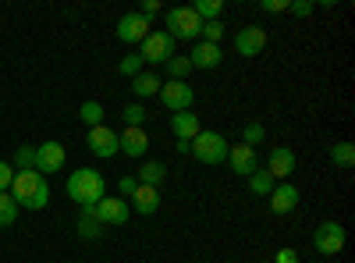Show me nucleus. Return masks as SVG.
Here are the masks:
<instances>
[{"instance_id":"nucleus-6","label":"nucleus","mask_w":355,"mask_h":263,"mask_svg":"<svg viewBox=\"0 0 355 263\" xmlns=\"http://www.w3.org/2000/svg\"><path fill=\"white\" fill-rule=\"evenodd\" d=\"M313 246H316V253H323V256H338V253L345 249V224H338V221L316 224Z\"/></svg>"},{"instance_id":"nucleus-19","label":"nucleus","mask_w":355,"mask_h":263,"mask_svg":"<svg viewBox=\"0 0 355 263\" xmlns=\"http://www.w3.org/2000/svg\"><path fill=\"white\" fill-rule=\"evenodd\" d=\"M171 132L178 135V142H192V139L202 132L199 114H192V110H185V114H171Z\"/></svg>"},{"instance_id":"nucleus-28","label":"nucleus","mask_w":355,"mask_h":263,"mask_svg":"<svg viewBox=\"0 0 355 263\" xmlns=\"http://www.w3.org/2000/svg\"><path fill=\"white\" fill-rule=\"evenodd\" d=\"M249 189H252L256 196H270V192H274V178H270L266 171H252V174H249Z\"/></svg>"},{"instance_id":"nucleus-31","label":"nucleus","mask_w":355,"mask_h":263,"mask_svg":"<svg viewBox=\"0 0 355 263\" xmlns=\"http://www.w3.org/2000/svg\"><path fill=\"white\" fill-rule=\"evenodd\" d=\"M202 43H217L220 46V40H224V22L217 18V22H202Z\"/></svg>"},{"instance_id":"nucleus-13","label":"nucleus","mask_w":355,"mask_h":263,"mask_svg":"<svg viewBox=\"0 0 355 263\" xmlns=\"http://www.w3.org/2000/svg\"><path fill=\"white\" fill-rule=\"evenodd\" d=\"M227 164L234 174H242V178H249L252 171H259V160H256V150H249L245 142L239 146H227Z\"/></svg>"},{"instance_id":"nucleus-4","label":"nucleus","mask_w":355,"mask_h":263,"mask_svg":"<svg viewBox=\"0 0 355 263\" xmlns=\"http://www.w3.org/2000/svg\"><path fill=\"white\" fill-rule=\"evenodd\" d=\"M164 33L178 43V40H199V33H202V22H199V15L185 4V8H171L167 11V28H164Z\"/></svg>"},{"instance_id":"nucleus-3","label":"nucleus","mask_w":355,"mask_h":263,"mask_svg":"<svg viewBox=\"0 0 355 263\" xmlns=\"http://www.w3.org/2000/svg\"><path fill=\"white\" fill-rule=\"evenodd\" d=\"M189 153H192L199 164H206V167H217V164L227 160V139H224L220 132H206V128H202V132L192 139Z\"/></svg>"},{"instance_id":"nucleus-14","label":"nucleus","mask_w":355,"mask_h":263,"mask_svg":"<svg viewBox=\"0 0 355 263\" xmlns=\"http://www.w3.org/2000/svg\"><path fill=\"white\" fill-rule=\"evenodd\" d=\"M266 174L277 182V178H291L295 174V153L288 150V146H274L270 157H266Z\"/></svg>"},{"instance_id":"nucleus-26","label":"nucleus","mask_w":355,"mask_h":263,"mask_svg":"<svg viewBox=\"0 0 355 263\" xmlns=\"http://www.w3.org/2000/svg\"><path fill=\"white\" fill-rule=\"evenodd\" d=\"M11 167L15 171H36V146H18L15 150V160H11Z\"/></svg>"},{"instance_id":"nucleus-21","label":"nucleus","mask_w":355,"mask_h":263,"mask_svg":"<svg viewBox=\"0 0 355 263\" xmlns=\"http://www.w3.org/2000/svg\"><path fill=\"white\" fill-rule=\"evenodd\" d=\"M160 85H164V82H160L153 71H142V75L132 78V93H135L139 100H146V96H157V93H160Z\"/></svg>"},{"instance_id":"nucleus-11","label":"nucleus","mask_w":355,"mask_h":263,"mask_svg":"<svg viewBox=\"0 0 355 263\" xmlns=\"http://www.w3.org/2000/svg\"><path fill=\"white\" fill-rule=\"evenodd\" d=\"M64 160H68V153H64V146L61 142H43V146H36V171L43 174H53V171H61L64 167Z\"/></svg>"},{"instance_id":"nucleus-25","label":"nucleus","mask_w":355,"mask_h":263,"mask_svg":"<svg viewBox=\"0 0 355 263\" xmlns=\"http://www.w3.org/2000/svg\"><path fill=\"white\" fill-rule=\"evenodd\" d=\"M189 8L199 15V22H217L224 15V0H196V4H189Z\"/></svg>"},{"instance_id":"nucleus-22","label":"nucleus","mask_w":355,"mask_h":263,"mask_svg":"<svg viewBox=\"0 0 355 263\" xmlns=\"http://www.w3.org/2000/svg\"><path fill=\"white\" fill-rule=\"evenodd\" d=\"M164 174H167V167H164L160 160H146V164L139 167V178H135V182H139V185H153V189H157V185L164 182Z\"/></svg>"},{"instance_id":"nucleus-34","label":"nucleus","mask_w":355,"mask_h":263,"mask_svg":"<svg viewBox=\"0 0 355 263\" xmlns=\"http://www.w3.org/2000/svg\"><path fill=\"white\" fill-rule=\"evenodd\" d=\"M288 11H291L295 18H309V15L316 11V4H313V0H291V4H288Z\"/></svg>"},{"instance_id":"nucleus-12","label":"nucleus","mask_w":355,"mask_h":263,"mask_svg":"<svg viewBox=\"0 0 355 263\" xmlns=\"http://www.w3.org/2000/svg\"><path fill=\"white\" fill-rule=\"evenodd\" d=\"M263 46H266V33L259 25H245L234 36V53L239 57H256V53H263Z\"/></svg>"},{"instance_id":"nucleus-16","label":"nucleus","mask_w":355,"mask_h":263,"mask_svg":"<svg viewBox=\"0 0 355 263\" xmlns=\"http://www.w3.org/2000/svg\"><path fill=\"white\" fill-rule=\"evenodd\" d=\"M117 146H121V153L139 160V157H146V150H150V135H146L142 128H125L121 135H117Z\"/></svg>"},{"instance_id":"nucleus-15","label":"nucleus","mask_w":355,"mask_h":263,"mask_svg":"<svg viewBox=\"0 0 355 263\" xmlns=\"http://www.w3.org/2000/svg\"><path fill=\"white\" fill-rule=\"evenodd\" d=\"M266 199H270V210H274V214L281 217V214H291L295 207H299V199H302V192L295 189L291 182H284V185H274V192L266 196Z\"/></svg>"},{"instance_id":"nucleus-32","label":"nucleus","mask_w":355,"mask_h":263,"mask_svg":"<svg viewBox=\"0 0 355 263\" xmlns=\"http://www.w3.org/2000/svg\"><path fill=\"white\" fill-rule=\"evenodd\" d=\"M266 139V128L259 125V121H249L245 128H242V142L249 146V150H256V142H263Z\"/></svg>"},{"instance_id":"nucleus-23","label":"nucleus","mask_w":355,"mask_h":263,"mask_svg":"<svg viewBox=\"0 0 355 263\" xmlns=\"http://www.w3.org/2000/svg\"><path fill=\"white\" fill-rule=\"evenodd\" d=\"M331 160H334V167L352 171V167H355V146H352V142H334V146H331Z\"/></svg>"},{"instance_id":"nucleus-5","label":"nucleus","mask_w":355,"mask_h":263,"mask_svg":"<svg viewBox=\"0 0 355 263\" xmlns=\"http://www.w3.org/2000/svg\"><path fill=\"white\" fill-rule=\"evenodd\" d=\"M139 57H142V65H167L174 57V40L164 28H153V33L139 43Z\"/></svg>"},{"instance_id":"nucleus-36","label":"nucleus","mask_w":355,"mask_h":263,"mask_svg":"<svg viewBox=\"0 0 355 263\" xmlns=\"http://www.w3.org/2000/svg\"><path fill=\"white\" fill-rule=\"evenodd\" d=\"M139 189V182L132 178V174H125V178L121 182H117V192H121V199H132V192Z\"/></svg>"},{"instance_id":"nucleus-27","label":"nucleus","mask_w":355,"mask_h":263,"mask_svg":"<svg viewBox=\"0 0 355 263\" xmlns=\"http://www.w3.org/2000/svg\"><path fill=\"white\" fill-rule=\"evenodd\" d=\"M18 221V203L11 199V192H0V228H11Z\"/></svg>"},{"instance_id":"nucleus-1","label":"nucleus","mask_w":355,"mask_h":263,"mask_svg":"<svg viewBox=\"0 0 355 263\" xmlns=\"http://www.w3.org/2000/svg\"><path fill=\"white\" fill-rule=\"evenodd\" d=\"M8 192H11V199L18 203L21 210H43L50 203V182L43 178L40 171H18Z\"/></svg>"},{"instance_id":"nucleus-20","label":"nucleus","mask_w":355,"mask_h":263,"mask_svg":"<svg viewBox=\"0 0 355 263\" xmlns=\"http://www.w3.org/2000/svg\"><path fill=\"white\" fill-rule=\"evenodd\" d=\"M75 228H78V239H89V242L103 235V221L96 217L93 207H82V210H78V224H75Z\"/></svg>"},{"instance_id":"nucleus-24","label":"nucleus","mask_w":355,"mask_h":263,"mask_svg":"<svg viewBox=\"0 0 355 263\" xmlns=\"http://www.w3.org/2000/svg\"><path fill=\"white\" fill-rule=\"evenodd\" d=\"M103 103H96V100H85L82 107H78V121L82 125H89V128H96V125H103Z\"/></svg>"},{"instance_id":"nucleus-7","label":"nucleus","mask_w":355,"mask_h":263,"mask_svg":"<svg viewBox=\"0 0 355 263\" xmlns=\"http://www.w3.org/2000/svg\"><path fill=\"white\" fill-rule=\"evenodd\" d=\"M160 100H164V107L171 110V114H185V110H192V103H196V93H192V85L189 82H164L160 85V93H157Z\"/></svg>"},{"instance_id":"nucleus-39","label":"nucleus","mask_w":355,"mask_h":263,"mask_svg":"<svg viewBox=\"0 0 355 263\" xmlns=\"http://www.w3.org/2000/svg\"><path fill=\"white\" fill-rule=\"evenodd\" d=\"M274 263H299V253H295V249H277Z\"/></svg>"},{"instance_id":"nucleus-38","label":"nucleus","mask_w":355,"mask_h":263,"mask_svg":"<svg viewBox=\"0 0 355 263\" xmlns=\"http://www.w3.org/2000/svg\"><path fill=\"white\" fill-rule=\"evenodd\" d=\"M157 11H160V0H142V8H139L142 18H153Z\"/></svg>"},{"instance_id":"nucleus-33","label":"nucleus","mask_w":355,"mask_h":263,"mask_svg":"<svg viewBox=\"0 0 355 263\" xmlns=\"http://www.w3.org/2000/svg\"><path fill=\"white\" fill-rule=\"evenodd\" d=\"M121 118L128 121V128H142V121H146V107H142V103H128V107L121 110Z\"/></svg>"},{"instance_id":"nucleus-18","label":"nucleus","mask_w":355,"mask_h":263,"mask_svg":"<svg viewBox=\"0 0 355 263\" xmlns=\"http://www.w3.org/2000/svg\"><path fill=\"white\" fill-rule=\"evenodd\" d=\"M220 57H224V50H220L217 43H196L192 53H189V65H192V68H202V71H210V68L220 65Z\"/></svg>"},{"instance_id":"nucleus-30","label":"nucleus","mask_w":355,"mask_h":263,"mask_svg":"<svg viewBox=\"0 0 355 263\" xmlns=\"http://www.w3.org/2000/svg\"><path fill=\"white\" fill-rule=\"evenodd\" d=\"M117 71H121L125 78H135V75H142V57H139V53H128V57H121V61H117Z\"/></svg>"},{"instance_id":"nucleus-17","label":"nucleus","mask_w":355,"mask_h":263,"mask_svg":"<svg viewBox=\"0 0 355 263\" xmlns=\"http://www.w3.org/2000/svg\"><path fill=\"white\" fill-rule=\"evenodd\" d=\"M128 207H135L139 217H153V214L160 210V192H157L153 185H139V189L132 192V203H128Z\"/></svg>"},{"instance_id":"nucleus-9","label":"nucleus","mask_w":355,"mask_h":263,"mask_svg":"<svg viewBox=\"0 0 355 263\" xmlns=\"http://www.w3.org/2000/svg\"><path fill=\"white\" fill-rule=\"evenodd\" d=\"M150 33H153V22L142 18L139 11H128L121 22H117V40L121 43H142Z\"/></svg>"},{"instance_id":"nucleus-2","label":"nucleus","mask_w":355,"mask_h":263,"mask_svg":"<svg viewBox=\"0 0 355 263\" xmlns=\"http://www.w3.org/2000/svg\"><path fill=\"white\" fill-rule=\"evenodd\" d=\"M68 199L78 203V210L82 207H96V203L107 196V182H103V174L93 171V167H78L68 174V185H64Z\"/></svg>"},{"instance_id":"nucleus-35","label":"nucleus","mask_w":355,"mask_h":263,"mask_svg":"<svg viewBox=\"0 0 355 263\" xmlns=\"http://www.w3.org/2000/svg\"><path fill=\"white\" fill-rule=\"evenodd\" d=\"M15 174H18V171H15V167H11L8 160H0V192H8V189H11Z\"/></svg>"},{"instance_id":"nucleus-29","label":"nucleus","mask_w":355,"mask_h":263,"mask_svg":"<svg viewBox=\"0 0 355 263\" xmlns=\"http://www.w3.org/2000/svg\"><path fill=\"white\" fill-rule=\"evenodd\" d=\"M192 71V65H189V57H171V61H167V75L174 78V82H185V75Z\"/></svg>"},{"instance_id":"nucleus-37","label":"nucleus","mask_w":355,"mask_h":263,"mask_svg":"<svg viewBox=\"0 0 355 263\" xmlns=\"http://www.w3.org/2000/svg\"><path fill=\"white\" fill-rule=\"evenodd\" d=\"M266 15H281V11H288V0H263L259 4Z\"/></svg>"},{"instance_id":"nucleus-10","label":"nucleus","mask_w":355,"mask_h":263,"mask_svg":"<svg viewBox=\"0 0 355 263\" xmlns=\"http://www.w3.org/2000/svg\"><path fill=\"white\" fill-rule=\"evenodd\" d=\"M85 142H89V150H93V157H103V160H110V157L121 153V146H117V132H110L107 125L89 128Z\"/></svg>"},{"instance_id":"nucleus-8","label":"nucleus","mask_w":355,"mask_h":263,"mask_svg":"<svg viewBox=\"0 0 355 263\" xmlns=\"http://www.w3.org/2000/svg\"><path fill=\"white\" fill-rule=\"evenodd\" d=\"M93 210H96V217L103 221V228H107V224L121 228V224L132 221V207H128V199H121V196H103Z\"/></svg>"}]
</instances>
